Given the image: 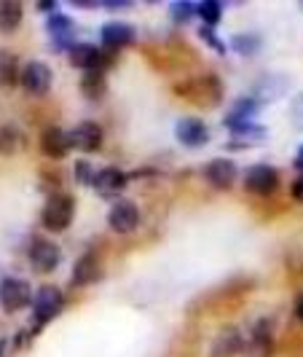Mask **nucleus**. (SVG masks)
I'll list each match as a JSON object with an SVG mask.
<instances>
[{
  "instance_id": "1",
  "label": "nucleus",
  "mask_w": 303,
  "mask_h": 357,
  "mask_svg": "<svg viewBox=\"0 0 303 357\" xmlns=\"http://www.w3.org/2000/svg\"><path fill=\"white\" fill-rule=\"evenodd\" d=\"M72 218H75V199L70 194L56 191V194H52V197L46 199L43 213H40V223H43V229L59 234L70 226Z\"/></svg>"
},
{
  "instance_id": "2",
  "label": "nucleus",
  "mask_w": 303,
  "mask_h": 357,
  "mask_svg": "<svg viewBox=\"0 0 303 357\" xmlns=\"http://www.w3.org/2000/svg\"><path fill=\"white\" fill-rule=\"evenodd\" d=\"M62 306H65V296H62V290L54 285H46L40 287L36 293V298H33V331H40V328H46L49 322L62 312Z\"/></svg>"
},
{
  "instance_id": "3",
  "label": "nucleus",
  "mask_w": 303,
  "mask_h": 357,
  "mask_svg": "<svg viewBox=\"0 0 303 357\" xmlns=\"http://www.w3.org/2000/svg\"><path fill=\"white\" fill-rule=\"evenodd\" d=\"M33 290L30 285L24 282V280H17V277H6L3 282H0V306L6 309V312H22L27 304H33Z\"/></svg>"
},
{
  "instance_id": "4",
  "label": "nucleus",
  "mask_w": 303,
  "mask_h": 357,
  "mask_svg": "<svg viewBox=\"0 0 303 357\" xmlns=\"http://www.w3.org/2000/svg\"><path fill=\"white\" fill-rule=\"evenodd\" d=\"M68 59H70L72 68L84 73H94V70H105L110 65V54H105L102 49L91 46V43H75L70 52H68Z\"/></svg>"
},
{
  "instance_id": "5",
  "label": "nucleus",
  "mask_w": 303,
  "mask_h": 357,
  "mask_svg": "<svg viewBox=\"0 0 303 357\" xmlns=\"http://www.w3.org/2000/svg\"><path fill=\"white\" fill-rule=\"evenodd\" d=\"M52 81H54V73L49 65H43V62H27L24 68H22V89L27 91V94H33V97H43V94H49L52 89Z\"/></svg>"
},
{
  "instance_id": "6",
  "label": "nucleus",
  "mask_w": 303,
  "mask_h": 357,
  "mask_svg": "<svg viewBox=\"0 0 303 357\" xmlns=\"http://www.w3.org/2000/svg\"><path fill=\"white\" fill-rule=\"evenodd\" d=\"M279 185V172L268 164H255L244 172V188L258 197H271Z\"/></svg>"
},
{
  "instance_id": "7",
  "label": "nucleus",
  "mask_w": 303,
  "mask_h": 357,
  "mask_svg": "<svg viewBox=\"0 0 303 357\" xmlns=\"http://www.w3.org/2000/svg\"><path fill=\"white\" fill-rule=\"evenodd\" d=\"M107 226L116 234H132L140 226V210H137V204L134 202H126V199L116 202L110 207V213H107Z\"/></svg>"
},
{
  "instance_id": "8",
  "label": "nucleus",
  "mask_w": 303,
  "mask_h": 357,
  "mask_svg": "<svg viewBox=\"0 0 303 357\" xmlns=\"http://www.w3.org/2000/svg\"><path fill=\"white\" fill-rule=\"evenodd\" d=\"M46 30H49V38H52L54 52H70L72 46V33H75V22L65 14H52L49 22H46Z\"/></svg>"
},
{
  "instance_id": "9",
  "label": "nucleus",
  "mask_w": 303,
  "mask_h": 357,
  "mask_svg": "<svg viewBox=\"0 0 303 357\" xmlns=\"http://www.w3.org/2000/svg\"><path fill=\"white\" fill-rule=\"evenodd\" d=\"M30 264H33L38 274H49V271L59 266V248L54 242H49V239L38 236L30 245Z\"/></svg>"
},
{
  "instance_id": "10",
  "label": "nucleus",
  "mask_w": 303,
  "mask_h": 357,
  "mask_svg": "<svg viewBox=\"0 0 303 357\" xmlns=\"http://www.w3.org/2000/svg\"><path fill=\"white\" fill-rule=\"evenodd\" d=\"M68 135H70L72 148L75 151H84V153H94L102 145V129H100V124H94V121H84V124H78Z\"/></svg>"
},
{
  "instance_id": "11",
  "label": "nucleus",
  "mask_w": 303,
  "mask_h": 357,
  "mask_svg": "<svg viewBox=\"0 0 303 357\" xmlns=\"http://www.w3.org/2000/svg\"><path fill=\"white\" fill-rule=\"evenodd\" d=\"M70 148L72 145L68 132H62L59 126H46L43 129V135H40V151H43V156H49V159H65Z\"/></svg>"
},
{
  "instance_id": "12",
  "label": "nucleus",
  "mask_w": 303,
  "mask_h": 357,
  "mask_svg": "<svg viewBox=\"0 0 303 357\" xmlns=\"http://www.w3.org/2000/svg\"><path fill=\"white\" fill-rule=\"evenodd\" d=\"M175 137L188 148H201L210 143V129L199 119H180L175 126Z\"/></svg>"
},
{
  "instance_id": "13",
  "label": "nucleus",
  "mask_w": 303,
  "mask_h": 357,
  "mask_svg": "<svg viewBox=\"0 0 303 357\" xmlns=\"http://www.w3.org/2000/svg\"><path fill=\"white\" fill-rule=\"evenodd\" d=\"M100 277H102L100 258H97L94 252H86V255H81V258L75 261L72 274H70V282L75 287H86V285H91V282H97Z\"/></svg>"
},
{
  "instance_id": "14",
  "label": "nucleus",
  "mask_w": 303,
  "mask_h": 357,
  "mask_svg": "<svg viewBox=\"0 0 303 357\" xmlns=\"http://www.w3.org/2000/svg\"><path fill=\"white\" fill-rule=\"evenodd\" d=\"M204 178H207L210 185L226 191V188H231L233 180H236V164L231 159H212L204 167Z\"/></svg>"
},
{
  "instance_id": "15",
  "label": "nucleus",
  "mask_w": 303,
  "mask_h": 357,
  "mask_svg": "<svg viewBox=\"0 0 303 357\" xmlns=\"http://www.w3.org/2000/svg\"><path fill=\"white\" fill-rule=\"evenodd\" d=\"M100 36H102L107 52H116V49H124L129 43H134V27L126 22H107V24H102Z\"/></svg>"
},
{
  "instance_id": "16",
  "label": "nucleus",
  "mask_w": 303,
  "mask_h": 357,
  "mask_svg": "<svg viewBox=\"0 0 303 357\" xmlns=\"http://www.w3.org/2000/svg\"><path fill=\"white\" fill-rule=\"evenodd\" d=\"M258 107H261V105H258L252 97H242V100H236V105L226 113V121H223V124L228 126L231 132H236V129H244V126L252 124V119H255Z\"/></svg>"
},
{
  "instance_id": "17",
  "label": "nucleus",
  "mask_w": 303,
  "mask_h": 357,
  "mask_svg": "<svg viewBox=\"0 0 303 357\" xmlns=\"http://www.w3.org/2000/svg\"><path fill=\"white\" fill-rule=\"evenodd\" d=\"M94 188H97L102 197H113V194H118V191L126 188V175L121 169H116V167H105V169L97 172Z\"/></svg>"
},
{
  "instance_id": "18",
  "label": "nucleus",
  "mask_w": 303,
  "mask_h": 357,
  "mask_svg": "<svg viewBox=\"0 0 303 357\" xmlns=\"http://www.w3.org/2000/svg\"><path fill=\"white\" fill-rule=\"evenodd\" d=\"M274 352V339H271V322L261 320L252 331L250 341V357H271Z\"/></svg>"
},
{
  "instance_id": "19",
  "label": "nucleus",
  "mask_w": 303,
  "mask_h": 357,
  "mask_svg": "<svg viewBox=\"0 0 303 357\" xmlns=\"http://www.w3.org/2000/svg\"><path fill=\"white\" fill-rule=\"evenodd\" d=\"M22 81V70H19L17 54L0 49V89H14Z\"/></svg>"
},
{
  "instance_id": "20",
  "label": "nucleus",
  "mask_w": 303,
  "mask_h": 357,
  "mask_svg": "<svg viewBox=\"0 0 303 357\" xmlns=\"http://www.w3.org/2000/svg\"><path fill=\"white\" fill-rule=\"evenodd\" d=\"M244 347V341H242V333L236 331V328H228V331H223L212 344V357H233L239 349Z\"/></svg>"
},
{
  "instance_id": "21",
  "label": "nucleus",
  "mask_w": 303,
  "mask_h": 357,
  "mask_svg": "<svg viewBox=\"0 0 303 357\" xmlns=\"http://www.w3.org/2000/svg\"><path fill=\"white\" fill-rule=\"evenodd\" d=\"M22 17H24V8L17 0H3L0 3V33H14L19 24H22Z\"/></svg>"
},
{
  "instance_id": "22",
  "label": "nucleus",
  "mask_w": 303,
  "mask_h": 357,
  "mask_svg": "<svg viewBox=\"0 0 303 357\" xmlns=\"http://www.w3.org/2000/svg\"><path fill=\"white\" fill-rule=\"evenodd\" d=\"M107 91V81H105V73L94 70V73H84L81 78V94L91 100V102H100L105 97Z\"/></svg>"
},
{
  "instance_id": "23",
  "label": "nucleus",
  "mask_w": 303,
  "mask_h": 357,
  "mask_svg": "<svg viewBox=\"0 0 303 357\" xmlns=\"http://www.w3.org/2000/svg\"><path fill=\"white\" fill-rule=\"evenodd\" d=\"M22 148H24V135L19 132L17 126H0V156H14Z\"/></svg>"
},
{
  "instance_id": "24",
  "label": "nucleus",
  "mask_w": 303,
  "mask_h": 357,
  "mask_svg": "<svg viewBox=\"0 0 303 357\" xmlns=\"http://www.w3.org/2000/svg\"><path fill=\"white\" fill-rule=\"evenodd\" d=\"M196 17H201L207 27H215L223 19V6L217 0H201V3H196Z\"/></svg>"
},
{
  "instance_id": "25",
  "label": "nucleus",
  "mask_w": 303,
  "mask_h": 357,
  "mask_svg": "<svg viewBox=\"0 0 303 357\" xmlns=\"http://www.w3.org/2000/svg\"><path fill=\"white\" fill-rule=\"evenodd\" d=\"M263 137H266V129H263V126L250 124V126H244V129H236V132H233V140L228 145H231V148L252 145L255 140H263Z\"/></svg>"
},
{
  "instance_id": "26",
  "label": "nucleus",
  "mask_w": 303,
  "mask_h": 357,
  "mask_svg": "<svg viewBox=\"0 0 303 357\" xmlns=\"http://www.w3.org/2000/svg\"><path fill=\"white\" fill-rule=\"evenodd\" d=\"M258 46H261V38L250 36V33L231 38V49L236 54H242V56H250V54H255V52H258Z\"/></svg>"
},
{
  "instance_id": "27",
  "label": "nucleus",
  "mask_w": 303,
  "mask_h": 357,
  "mask_svg": "<svg viewBox=\"0 0 303 357\" xmlns=\"http://www.w3.org/2000/svg\"><path fill=\"white\" fill-rule=\"evenodd\" d=\"M94 180H97V172L91 169L89 161H75V183L78 185H94Z\"/></svg>"
},
{
  "instance_id": "28",
  "label": "nucleus",
  "mask_w": 303,
  "mask_h": 357,
  "mask_svg": "<svg viewBox=\"0 0 303 357\" xmlns=\"http://www.w3.org/2000/svg\"><path fill=\"white\" fill-rule=\"evenodd\" d=\"M169 11H172V19H175V22H188L191 17H196V3L180 0V3H172V6H169Z\"/></svg>"
},
{
  "instance_id": "29",
  "label": "nucleus",
  "mask_w": 303,
  "mask_h": 357,
  "mask_svg": "<svg viewBox=\"0 0 303 357\" xmlns=\"http://www.w3.org/2000/svg\"><path fill=\"white\" fill-rule=\"evenodd\" d=\"M199 38H201V40H204L207 46H212V49L217 54H226V43H223L220 38L215 36L212 27H207V24H204V27H199Z\"/></svg>"
},
{
  "instance_id": "30",
  "label": "nucleus",
  "mask_w": 303,
  "mask_h": 357,
  "mask_svg": "<svg viewBox=\"0 0 303 357\" xmlns=\"http://www.w3.org/2000/svg\"><path fill=\"white\" fill-rule=\"evenodd\" d=\"M36 8L40 11V14H49V17H52V14H56L59 6H56V0H38Z\"/></svg>"
},
{
  "instance_id": "31",
  "label": "nucleus",
  "mask_w": 303,
  "mask_h": 357,
  "mask_svg": "<svg viewBox=\"0 0 303 357\" xmlns=\"http://www.w3.org/2000/svg\"><path fill=\"white\" fill-rule=\"evenodd\" d=\"M102 6H105L107 11H126V8H132L129 0H105Z\"/></svg>"
},
{
  "instance_id": "32",
  "label": "nucleus",
  "mask_w": 303,
  "mask_h": 357,
  "mask_svg": "<svg viewBox=\"0 0 303 357\" xmlns=\"http://www.w3.org/2000/svg\"><path fill=\"white\" fill-rule=\"evenodd\" d=\"M293 199H298V202H303V175L295 183H293Z\"/></svg>"
},
{
  "instance_id": "33",
  "label": "nucleus",
  "mask_w": 303,
  "mask_h": 357,
  "mask_svg": "<svg viewBox=\"0 0 303 357\" xmlns=\"http://www.w3.org/2000/svg\"><path fill=\"white\" fill-rule=\"evenodd\" d=\"M293 116L298 119V124L303 126V97H298V102L293 105Z\"/></svg>"
},
{
  "instance_id": "34",
  "label": "nucleus",
  "mask_w": 303,
  "mask_h": 357,
  "mask_svg": "<svg viewBox=\"0 0 303 357\" xmlns=\"http://www.w3.org/2000/svg\"><path fill=\"white\" fill-rule=\"evenodd\" d=\"M293 312H295V317L303 322V293H298V298H295V304H293Z\"/></svg>"
},
{
  "instance_id": "35",
  "label": "nucleus",
  "mask_w": 303,
  "mask_h": 357,
  "mask_svg": "<svg viewBox=\"0 0 303 357\" xmlns=\"http://www.w3.org/2000/svg\"><path fill=\"white\" fill-rule=\"evenodd\" d=\"M72 6H75V8H94L97 3H94V0H75Z\"/></svg>"
},
{
  "instance_id": "36",
  "label": "nucleus",
  "mask_w": 303,
  "mask_h": 357,
  "mask_svg": "<svg viewBox=\"0 0 303 357\" xmlns=\"http://www.w3.org/2000/svg\"><path fill=\"white\" fill-rule=\"evenodd\" d=\"M295 167H301L303 169V148L298 151V156H295Z\"/></svg>"
}]
</instances>
